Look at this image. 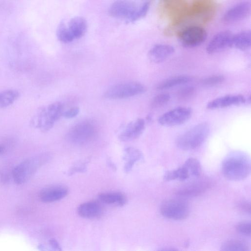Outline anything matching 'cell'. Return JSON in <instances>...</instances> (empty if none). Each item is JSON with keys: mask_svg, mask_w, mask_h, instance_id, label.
I'll list each match as a JSON object with an SVG mask.
<instances>
[{"mask_svg": "<svg viewBox=\"0 0 251 251\" xmlns=\"http://www.w3.org/2000/svg\"><path fill=\"white\" fill-rule=\"evenodd\" d=\"M221 169L224 176L232 181H239L247 178L251 173L250 156L242 151H233L223 160Z\"/></svg>", "mask_w": 251, "mask_h": 251, "instance_id": "cell-1", "label": "cell"}, {"mask_svg": "<svg viewBox=\"0 0 251 251\" xmlns=\"http://www.w3.org/2000/svg\"><path fill=\"white\" fill-rule=\"evenodd\" d=\"M210 133V125L206 122L199 123L180 136L176 145L184 151L195 150L201 146Z\"/></svg>", "mask_w": 251, "mask_h": 251, "instance_id": "cell-2", "label": "cell"}, {"mask_svg": "<svg viewBox=\"0 0 251 251\" xmlns=\"http://www.w3.org/2000/svg\"><path fill=\"white\" fill-rule=\"evenodd\" d=\"M64 106L60 102H55L41 108L32 119L35 128L42 132H48L64 113Z\"/></svg>", "mask_w": 251, "mask_h": 251, "instance_id": "cell-3", "label": "cell"}, {"mask_svg": "<svg viewBox=\"0 0 251 251\" xmlns=\"http://www.w3.org/2000/svg\"><path fill=\"white\" fill-rule=\"evenodd\" d=\"M49 158L48 155L43 154L30 158L18 164L12 172L15 182L18 184L26 182Z\"/></svg>", "mask_w": 251, "mask_h": 251, "instance_id": "cell-4", "label": "cell"}, {"mask_svg": "<svg viewBox=\"0 0 251 251\" xmlns=\"http://www.w3.org/2000/svg\"><path fill=\"white\" fill-rule=\"evenodd\" d=\"M97 132L96 126L92 121H83L70 129L67 139L73 144L83 145L91 142L95 138Z\"/></svg>", "mask_w": 251, "mask_h": 251, "instance_id": "cell-5", "label": "cell"}, {"mask_svg": "<svg viewBox=\"0 0 251 251\" xmlns=\"http://www.w3.org/2000/svg\"><path fill=\"white\" fill-rule=\"evenodd\" d=\"M146 91V87L139 82H125L111 86L105 92L104 97L110 100L124 99L140 95Z\"/></svg>", "mask_w": 251, "mask_h": 251, "instance_id": "cell-6", "label": "cell"}, {"mask_svg": "<svg viewBox=\"0 0 251 251\" xmlns=\"http://www.w3.org/2000/svg\"><path fill=\"white\" fill-rule=\"evenodd\" d=\"M160 212L165 218L174 220L186 219L190 214V207L184 199H171L164 201L161 205Z\"/></svg>", "mask_w": 251, "mask_h": 251, "instance_id": "cell-7", "label": "cell"}, {"mask_svg": "<svg viewBox=\"0 0 251 251\" xmlns=\"http://www.w3.org/2000/svg\"><path fill=\"white\" fill-rule=\"evenodd\" d=\"M192 113V109L190 108L179 107L161 115L158 121L164 127L177 126L189 120Z\"/></svg>", "mask_w": 251, "mask_h": 251, "instance_id": "cell-8", "label": "cell"}, {"mask_svg": "<svg viewBox=\"0 0 251 251\" xmlns=\"http://www.w3.org/2000/svg\"><path fill=\"white\" fill-rule=\"evenodd\" d=\"M207 37V34L204 29L194 26L184 30L180 35L179 40L184 47L194 48L203 44Z\"/></svg>", "mask_w": 251, "mask_h": 251, "instance_id": "cell-9", "label": "cell"}, {"mask_svg": "<svg viewBox=\"0 0 251 251\" xmlns=\"http://www.w3.org/2000/svg\"><path fill=\"white\" fill-rule=\"evenodd\" d=\"M211 184L207 179H197L179 187L177 194L181 197H197L205 193Z\"/></svg>", "mask_w": 251, "mask_h": 251, "instance_id": "cell-10", "label": "cell"}, {"mask_svg": "<svg viewBox=\"0 0 251 251\" xmlns=\"http://www.w3.org/2000/svg\"><path fill=\"white\" fill-rule=\"evenodd\" d=\"M135 2L132 0H117L109 9V14L113 18L129 20L137 10Z\"/></svg>", "mask_w": 251, "mask_h": 251, "instance_id": "cell-11", "label": "cell"}, {"mask_svg": "<svg viewBox=\"0 0 251 251\" xmlns=\"http://www.w3.org/2000/svg\"><path fill=\"white\" fill-rule=\"evenodd\" d=\"M233 37V35L229 31L218 33L208 44L207 52L209 54H214L232 47Z\"/></svg>", "mask_w": 251, "mask_h": 251, "instance_id": "cell-12", "label": "cell"}, {"mask_svg": "<svg viewBox=\"0 0 251 251\" xmlns=\"http://www.w3.org/2000/svg\"><path fill=\"white\" fill-rule=\"evenodd\" d=\"M145 125L146 122L142 118H138L131 122L119 135V140L127 142L138 139L144 131Z\"/></svg>", "mask_w": 251, "mask_h": 251, "instance_id": "cell-13", "label": "cell"}, {"mask_svg": "<svg viewBox=\"0 0 251 251\" xmlns=\"http://www.w3.org/2000/svg\"><path fill=\"white\" fill-rule=\"evenodd\" d=\"M69 194L68 188L62 185H54L47 186L40 192V200L46 203H50L65 198Z\"/></svg>", "mask_w": 251, "mask_h": 251, "instance_id": "cell-14", "label": "cell"}, {"mask_svg": "<svg viewBox=\"0 0 251 251\" xmlns=\"http://www.w3.org/2000/svg\"><path fill=\"white\" fill-rule=\"evenodd\" d=\"M246 104V97L241 95H229L216 98L207 105V108L210 110H215L238 106Z\"/></svg>", "mask_w": 251, "mask_h": 251, "instance_id": "cell-15", "label": "cell"}, {"mask_svg": "<svg viewBox=\"0 0 251 251\" xmlns=\"http://www.w3.org/2000/svg\"><path fill=\"white\" fill-rule=\"evenodd\" d=\"M250 12V4L247 2H242L229 10L224 15L223 20L228 23L237 22L246 18Z\"/></svg>", "mask_w": 251, "mask_h": 251, "instance_id": "cell-16", "label": "cell"}, {"mask_svg": "<svg viewBox=\"0 0 251 251\" xmlns=\"http://www.w3.org/2000/svg\"><path fill=\"white\" fill-rule=\"evenodd\" d=\"M175 52V48L168 44H157L149 51L148 57L154 64H160L167 59Z\"/></svg>", "mask_w": 251, "mask_h": 251, "instance_id": "cell-17", "label": "cell"}, {"mask_svg": "<svg viewBox=\"0 0 251 251\" xmlns=\"http://www.w3.org/2000/svg\"><path fill=\"white\" fill-rule=\"evenodd\" d=\"M193 177L192 169L186 161L175 170L167 171L163 176L164 181H170L174 180L184 181Z\"/></svg>", "mask_w": 251, "mask_h": 251, "instance_id": "cell-18", "label": "cell"}, {"mask_svg": "<svg viewBox=\"0 0 251 251\" xmlns=\"http://www.w3.org/2000/svg\"><path fill=\"white\" fill-rule=\"evenodd\" d=\"M78 215L87 219H94L99 217L103 210L100 204L95 201L88 202L81 205L78 208Z\"/></svg>", "mask_w": 251, "mask_h": 251, "instance_id": "cell-19", "label": "cell"}, {"mask_svg": "<svg viewBox=\"0 0 251 251\" xmlns=\"http://www.w3.org/2000/svg\"><path fill=\"white\" fill-rule=\"evenodd\" d=\"M143 158V153L138 149L129 147L124 150V159L126 161L124 170L126 173L130 172L135 164Z\"/></svg>", "mask_w": 251, "mask_h": 251, "instance_id": "cell-20", "label": "cell"}, {"mask_svg": "<svg viewBox=\"0 0 251 251\" xmlns=\"http://www.w3.org/2000/svg\"><path fill=\"white\" fill-rule=\"evenodd\" d=\"M98 199L104 204L118 207L123 206L127 202L126 197L120 193H102L98 196Z\"/></svg>", "mask_w": 251, "mask_h": 251, "instance_id": "cell-21", "label": "cell"}, {"mask_svg": "<svg viewBox=\"0 0 251 251\" xmlns=\"http://www.w3.org/2000/svg\"><path fill=\"white\" fill-rule=\"evenodd\" d=\"M69 28L74 38H80L83 36L88 28L87 21L82 17H76L70 22Z\"/></svg>", "mask_w": 251, "mask_h": 251, "instance_id": "cell-22", "label": "cell"}, {"mask_svg": "<svg viewBox=\"0 0 251 251\" xmlns=\"http://www.w3.org/2000/svg\"><path fill=\"white\" fill-rule=\"evenodd\" d=\"M192 78L188 76L180 75L171 77L161 82L157 87L159 90H163L170 89L171 88L185 85L190 83Z\"/></svg>", "mask_w": 251, "mask_h": 251, "instance_id": "cell-23", "label": "cell"}, {"mask_svg": "<svg viewBox=\"0 0 251 251\" xmlns=\"http://www.w3.org/2000/svg\"><path fill=\"white\" fill-rule=\"evenodd\" d=\"M251 45V34L249 31L241 32L233 35L232 47L241 51H246Z\"/></svg>", "mask_w": 251, "mask_h": 251, "instance_id": "cell-24", "label": "cell"}, {"mask_svg": "<svg viewBox=\"0 0 251 251\" xmlns=\"http://www.w3.org/2000/svg\"><path fill=\"white\" fill-rule=\"evenodd\" d=\"M19 97L18 91L9 90L0 92V108H6L12 105Z\"/></svg>", "mask_w": 251, "mask_h": 251, "instance_id": "cell-25", "label": "cell"}, {"mask_svg": "<svg viewBox=\"0 0 251 251\" xmlns=\"http://www.w3.org/2000/svg\"><path fill=\"white\" fill-rule=\"evenodd\" d=\"M223 251H249V246L239 240H230L223 243L221 247Z\"/></svg>", "mask_w": 251, "mask_h": 251, "instance_id": "cell-26", "label": "cell"}, {"mask_svg": "<svg viewBox=\"0 0 251 251\" xmlns=\"http://www.w3.org/2000/svg\"><path fill=\"white\" fill-rule=\"evenodd\" d=\"M56 36L60 41L65 43H70L75 39L69 27L63 21L57 27Z\"/></svg>", "mask_w": 251, "mask_h": 251, "instance_id": "cell-27", "label": "cell"}, {"mask_svg": "<svg viewBox=\"0 0 251 251\" xmlns=\"http://www.w3.org/2000/svg\"><path fill=\"white\" fill-rule=\"evenodd\" d=\"M170 95L168 93H162L156 96L152 100L151 107L153 108H161L170 101Z\"/></svg>", "mask_w": 251, "mask_h": 251, "instance_id": "cell-28", "label": "cell"}, {"mask_svg": "<svg viewBox=\"0 0 251 251\" xmlns=\"http://www.w3.org/2000/svg\"><path fill=\"white\" fill-rule=\"evenodd\" d=\"M225 80L224 76L216 75L205 78L202 80V83L206 87H214L223 83Z\"/></svg>", "mask_w": 251, "mask_h": 251, "instance_id": "cell-29", "label": "cell"}, {"mask_svg": "<svg viewBox=\"0 0 251 251\" xmlns=\"http://www.w3.org/2000/svg\"><path fill=\"white\" fill-rule=\"evenodd\" d=\"M149 9V3H145L139 10H136L128 21L129 22H134L143 18L146 15Z\"/></svg>", "mask_w": 251, "mask_h": 251, "instance_id": "cell-30", "label": "cell"}, {"mask_svg": "<svg viewBox=\"0 0 251 251\" xmlns=\"http://www.w3.org/2000/svg\"><path fill=\"white\" fill-rule=\"evenodd\" d=\"M196 89L194 87H185L180 89L178 92V96L182 100L189 99L195 94Z\"/></svg>", "mask_w": 251, "mask_h": 251, "instance_id": "cell-31", "label": "cell"}, {"mask_svg": "<svg viewBox=\"0 0 251 251\" xmlns=\"http://www.w3.org/2000/svg\"><path fill=\"white\" fill-rule=\"evenodd\" d=\"M249 221H244L238 224L236 227L237 232L240 234L250 236L251 233V224Z\"/></svg>", "mask_w": 251, "mask_h": 251, "instance_id": "cell-32", "label": "cell"}, {"mask_svg": "<svg viewBox=\"0 0 251 251\" xmlns=\"http://www.w3.org/2000/svg\"><path fill=\"white\" fill-rule=\"evenodd\" d=\"M80 112V109L78 107H73L64 112L63 116L65 117L71 119L75 117Z\"/></svg>", "mask_w": 251, "mask_h": 251, "instance_id": "cell-33", "label": "cell"}, {"mask_svg": "<svg viewBox=\"0 0 251 251\" xmlns=\"http://www.w3.org/2000/svg\"><path fill=\"white\" fill-rule=\"evenodd\" d=\"M238 208L244 213L250 215L251 205L248 201H242L238 204Z\"/></svg>", "mask_w": 251, "mask_h": 251, "instance_id": "cell-34", "label": "cell"}, {"mask_svg": "<svg viewBox=\"0 0 251 251\" xmlns=\"http://www.w3.org/2000/svg\"><path fill=\"white\" fill-rule=\"evenodd\" d=\"M85 169H86L85 164L84 165V164H80L77 166H75L72 169L70 173H71L72 175L77 172H83L85 171Z\"/></svg>", "mask_w": 251, "mask_h": 251, "instance_id": "cell-35", "label": "cell"}, {"mask_svg": "<svg viewBox=\"0 0 251 251\" xmlns=\"http://www.w3.org/2000/svg\"><path fill=\"white\" fill-rule=\"evenodd\" d=\"M49 244L53 250L55 251H61V247L58 242L54 239H52L49 241Z\"/></svg>", "mask_w": 251, "mask_h": 251, "instance_id": "cell-36", "label": "cell"}, {"mask_svg": "<svg viewBox=\"0 0 251 251\" xmlns=\"http://www.w3.org/2000/svg\"><path fill=\"white\" fill-rule=\"evenodd\" d=\"M4 148L2 146H0V154L4 151Z\"/></svg>", "mask_w": 251, "mask_h": 251, "instance_id": "cell-37", "label": "cell"}]
</instances>
